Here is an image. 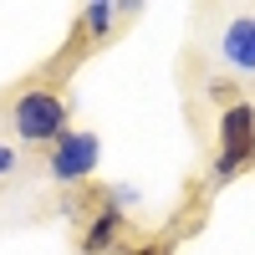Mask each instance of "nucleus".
<instances>
[{"label":"nucleus","instance_id":"nucleus-1","mask_svg":"<svg viewBox=\"0 0 255 255\" xmlns=\"http://www.w3.org/2000/svg\"><path fill=\"white\" fill-rule=\"evenodd\" d=\"M15 133L26 138V143H46V138H56L61 133V97H51V92H26L15 102Z\"/></svg>","mask_w":255,"mask_h":255},{"label":"nucleus","instance_id":"nucleus-2","mask_svg":"<svg viewBox=\"0 0 255 255\" xmlns=\"http://www.w3.org/2000/svg\"><path fill=\"white\" fill-rule=\"evenodd\" d=\"M220 138H225V153H220V174H235L240 163L255 158V108L250 102H235L220 123Z\"/></svg>","mask_w":255,"mask_h":255},{"label":"nucleus","instance_id":"nucleus-3","mask_svg":"<svg viewBox=\"0 0 255 255\" xmlns=\"http://www.w3.org/2000/svg\"><path fill=\"white\" fill-rule=\"evenodd\" d=\"M92 163H97V138H87V133H72V138H61V143H56L51 174H56V179H77V174H87Z\"/></svg>","mask_w":255,"mask_h":255},{"label":"nucleus","instance_id":"nucleus-4","mask_svg":"<svg viewBox=\"0 0 255 255\" xmlns=\"http://www.w3.org/2000/svg\"><path fill=\"white\" fill-rule=\"evenodd\" d=\"M225 51H230V61H235V67H255V26H250V20H240V26L230 31Z\"/></svg>","mask_w":255,"mask_h":255},{"label":"nucleus","instance_id":"nucleus-5","mask_svg":"<svg viewBox=\"0 0 255 255\" xmlns=\"http://www.w3.org/2000/svg\"><path fill=\"white\" fill-rule=\"evenodd\" d=\"M113 230H118V209H108L92 230H87V250H108V240H113Z\"/></svg>","mask_w":255,"mask_h":255},{"label":"nucleus","instance_id":"nucleus-6","mask_svg":"<svg viewBox=\"0 0 255 255\" xmlns=\"http://www.w3.org/2000/svg\"><path fill=\"white\" fill-rule=\"evenodd\" d=\"M15 163V153H10V148H0V168H10Z\"/></svg>","mask_w":255,"mask_h":255},{"label":"nucleus","instance_id":"nucleus-7","mask_svg":"<svg viewBox=\"0 0 255 255\" xmlns=\"http://www.w3.org/2000/svg\"><path fill=\"white\" fill-rule=\"evenodd\" d=\"M138 255H168V250H163V245H153V250H138Z\"/></svg>","mask_w":255,"mask_h":255}]
</instances>
